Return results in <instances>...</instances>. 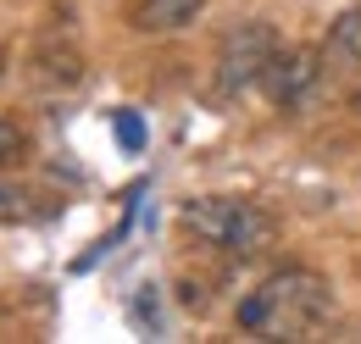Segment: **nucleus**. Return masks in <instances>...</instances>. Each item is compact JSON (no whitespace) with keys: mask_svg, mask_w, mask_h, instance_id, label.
Segmentation results:
<instances>
[{"mask_svg":"<svg viewBox=\"0 0 361 344\" xmlns=\"http://www.w3.org/2000/svg\"><path fill=\"white\" fill-rule=\"evenodd\" d=\"M334 311V289L312 266H278L267 272L233 311L245 339H312Z\"/></svg>","mask_w":361,"mask_h":344,"instance_id":"1","label":"nucleus"},{"mask_svg":"<svg viewBox=\"0 0 361 344\" xmlns=\"http://www.w3.org/2000/svg\"><path fill=\"white\" fill-rule=\"evenodd\" d=\"M178 222L223 256H262L278 239V222L256 200H239V195H195V200H183Z\"/></svg>","mask_w":361,"mask_h":344,"instance_id":"2","label":"nucleus"},{"mask_svg":"<svg viewBox=\"0 0 361 344\" xmlns=\"http://www.w3.org/2000/svg\"><path fill=\"white\" fill-rule=\"evenodd\" d=\"M272 50H278V34H272V23H262V17L228 28L223 44H217V89L223 94H245L250 84H262Z\"/></svg>","mask_w":361,"mask_h":344,"instance_id":"3","label":"nucleus"},{"mask_svg":"<svg viewBox=\"0 0 361 344\" xmlns=\"http://www.w3.org/2000/svg\"><path fill=\"white\" fill-rule=\"evenodd\" d=\"M317 78H322V50H312V44H278L267 73H262V89H267L272 106L289 111V106H300L317 89Z\"/></svg>","mask_w":361,"mask_h":344,"instance_id":"4","label":"nucleus"},{"mask_svg":"<svg viewBox=\"0 0 361 344\" xmlns=\"http://www.w3.org/2000/svg\"><path fill=\"white\" fill-rule=\"evenodd\" d=\"M28 84L39 94H67V89L84 84V50L73 39H45L28 56Z\"/></svg>","mask_w":361,"mask_h":344,"instance_id":"5","label":"nucleus"},{"mask_svg":"<svg viewBox=\"0 0 361 344\" xmlns=\"http://www.w3.org/2000/svg\"><path fill=\"white\" fill-rule=\"evenodd\" d=\"M200 11H206V0H134L128 23H134V34H183Z\"/></svg>","mask_w":361,"mask_h":344,"instance_id":"6","label":"nucleus"},{"mask_svg":"<svg viewBox=\"0 0 361 344\" xmlns=\"http://www.w3.org/2000/svg\"><path fill=\"white\" fill-rule=\"evenodd\" d=\"M328 56L361 61V6H345V11L328 23Z\"/></svg>","mask_w":361,"mask_h":344,"instance_id":"7","label":"nucleus"},{"mask_svg":"<svg viewBox=\"0 0 361 344\" xmlns=\"http://www.w3.org/2000/svg\"><path fill=\"white\" fill-rule=\"evenodd\" d=\"M23 200H28V189H17V183H6V178H0V222H17V216L28 211Z\"/></svg>","mask_w":361,"mask_h":344,"instance_id":"8","label":"nucleus"},{"mask_svg":"<svg viewBox=\"0 0 361 344\" xmlns=\"http://www.w3.org/2000/svg\"><path fill=\"white\" fill-rule=\"evenodd\" d=\"M17 156H23V128H17V123H6V117H0V167H11V161H17Z\"/></svg>","mask_w":361,"mask_h":344,"instance_id":"9","label":"nucleus"},{"mask_svg":"<svg viewBox=\"0 0 361 344\" xmlns=\"http://www.w3.org/2000/svg\"><path fill=\"white\" fill-rule=\"evenodd\" d=\"M117 133H123V145H128V150H139V145H145V128H139L134 111H123V117H117Z\"/></svg>","mask_w":361,"mask_h":344,"instance_id":"10","label":"nucleus"},{"mask_svg":"<svg viewBox=\"0 0 361 344\" xmlns=\"http://www.w3.org/2000/svg\"><path fill=\"white\" fill-rule=\"evenodd\" d=\"M350 111H356V117H361V89H356V94H350Z\"/></svg>","mask_w":361,"mask_h":344,"instance_id":"11","label":"nucleus"},{"mask_svg":"<svg viewBox=\"0 0 361 344\" xmlns=\"http://www.w3.org/2000/svg\"><path fill=\"white\" fill-rule=\"evenodd\" d=\"M0 84H6V61H0Z\"/></svg>","mask_w":361,"mask_h":344,"instance_id":"12","label":"nucleus"}]
</instances>
